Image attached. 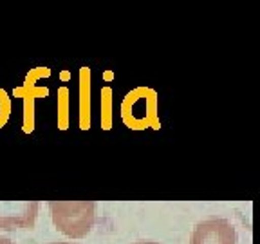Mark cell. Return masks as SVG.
<instances>
[{"mask_svg":"<svg viewBox=\"0 0 260 244\" xmlns=\"http://www.w3.org/2000/svg\"><path fill=\"white\" fill-rule=\"evenodd\" d=\"M49 210L54 226L73 239L85 237L96 219L94 201H51Z\"/></svg>","mask_w":260,"mask_h":244,"instance_id":"6da1fadb","label":"cell"},{"mask_svg":"<svg viewBox=\"0 0 260 244\" xmlns=\"http://www.w3.org/2000/svg\"><path fill=\"white\" fill-rule=\"evenodd\" d=\"M38 208V201H0V230H31Z\"/></svg>","mask_w":260,"mask_h":244,"instance_id":"7a4b0ae2","label":"cell"},{"mask_svg":"<svg viewBox=\"0 0 260 244\" xmlns=\"http://www.w3.org/2000/svg\"><path fill=\"white\" fill-rule=\"evenodd\" d=\"M190 244H237V232L230 221L211 217L195 226Z\"/></svg>","mask_w":260,"mask_h":244,"instance_id":"3957f363","label":"cell"},{"mask_svg":"<svg viewBox=\"0 0 260 244\" xmlns=\"http://www.w3.org/2000/svg\"><path fill=\"white\" fill-rule=\"evenodd\" d=\"M9 114V100L4 90H0V125H4Z\"/></svg>","mask_w":260,"mask_h":244,"instance_id":"277c9868","label":"cell"},{"mask_svg":"<svg viewBox=\"0 0 260 244\" xmlns=\"http://www.w3.org/2000/svg\"><path fill=\"white\" fill-rule=\"evenodd\" d=\"M0 244H15V242L9 240V239H6V237H0Z\"/></svg>","mask_w":260,"mask_h":244,"instance_id":"5b68a950","label":"cell"},{"mask_svg":"<svg viewBox=\"0 0 260 244\" xmlns=\"http://www.w3.org/2000/svg\"><path fill=\"white\" fill-rule=\"evenodd\" d=\"M136 244H159V242H154V240H139Z\"/></svg>","mask_w":260,"mask_h":244,"instance_id":"8992f818","label":"cell"},{"mask_svg":"<svg viewBox=\"0 0 260 244\" xmlns=\"http://www.w3.org/2000/svg\"><path fill=\"white\" fill-rule=\"evenodd\" d=\"M53 244H73V242H53Z\"/></svg>","mask_w":260,"mask_h":244,"instance_id":"52a82bcc","label":"cell"}]
</instances>
